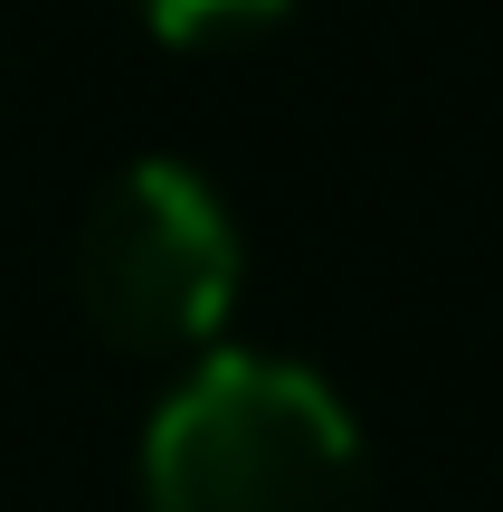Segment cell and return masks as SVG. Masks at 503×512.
I'll list each match as a JSON object with an SVG mask.
<instances>
[{
    "label": "cell",
    "mask_w": 503,
    "mask_h": 512,
    "mask_svg": "<svg viewBox=\"0 0 503 512\" xmlns=\"http://www.w3.org/2000/svg\"><path fill=\"white\" fill-rule=\"evenodd\" d=\"M152 512H361V437L342 399L295 361H228L190 370L143 437Z\"/></svg>",
    "instance_id": "cell-1"
},
{
    "label": "cell",
    "mask_w": 503,
    "mask_h": 512,
    "mask_svg": "<svg viewBox=\"0 0 503 512\" xmlns=\"http://www.w3.org/2000/svg\"><path fill=\"white\" fill-rule=\"evenodd\" d=\"M76 294L133 351L209 342L238 304V219L219 190L181 162H143L86 209L76 238Z\"/></svg>",
    "instance_id": "cell-2"
},
{
    "label": "cell",
    "mask_w": 503,
    "mask_h": 512,
    "mask_svg": "<svg viewBox=\"0 0 503 512\" xmlns=\"http://www.w3.org/2000/svg\"><path fill=\"white\" fill-rule=\"evenodd\" d=\"M152 19V38H219V29H257L285 0H133Z\"/></svg>",
    "instance_id": "cell-3"
}]
</instances>
